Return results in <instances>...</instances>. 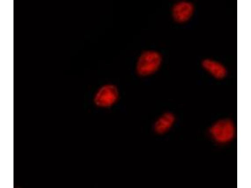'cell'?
<instances>
[{
    "mask_svg": "<svg viewBox=\"0 0 251 188\" xmlns=\"http://www.w3.org/2000/svg\"><path fill=\"white\" fill-rule=\"evenodd\" d=\"M175 121L174 115L171 112L163 113L155 121L153 125L155 131L159 134L167 132L173 126Z\"/></svg>",
    "mask_w": 251,
    "mask_h": 188,
    "instance_id": "obj_5",
    "label": "cell"
},
{
    "mask_svg": "<svg viewBox=\"0 0 251 188\" xmlns=\"http://www.w3.org/2000/svg\"><path fill=\"white\" fill-rule=\"evenodd\" d=\"M194 11V6L191 2L181 1L176 2L173 5L171 14L175 22L183 24L187 22L191 18Z\"/></svg>",
    "mask_w": 251,
    "mask_h": 188,
    "instance_id": "obj_4",
    "label": "cell"
},
{
    "mask_svg": "<svg viewBox=\"0 0 251 188\" xmlns=\"http://www.w3.org/2000/svg\"><path fill=\"white\" fill-rule=\"evenodd\" d=\"M210 132L215 141L220 143H226L231 141L234 137L235 126L231 120L222 119L212 125Z\"/></svg>",
    "mask_w": 251,
    "mask_h": 188,
    "instance_id": "obj_2",
    "label": "cell"
},
{
    "mask_svg": "<svg viewBox=\"0 0 251 188\" xmlns=\"http://www.w3.org/2000/svg\"><path fill=\"white\" fill-rule=\"evenodd\" d=\"M162 63L161 54L157 51L148 50L142 52L136 63L135 70L139 76L146 77L156 73Z\"/></svg>",
    "mask_w": 251,
    "mask_h": 188,
    "instance_id": "obj_1",
    "label": "cell"
},
{
    "mask_svg": "<svg viewBox=\"0 0 251 188\" xmlns=\"http://www.w3.org/2000/svg\"><path fill=\"white\" fill-rule=\"evenodd\" d=\"M202 65L203 69L209 74L217 79L223 78L227 73V69L222 64L212 59L204 60L202 62Z\"/></svg>",
    "mask_w": 251,
    "mask_h": 188,
    "instance_id": "obj_6",
    "label": "cell"
},
{
    "mask_svg": "<svg viewBox=\"0 0 251 188\" xmlns=\"http://www.w3.org/2000/svg\"><path fill=\"white\" fill-rule=\"evenodd\" d=\"M119 97L117 88L111 84L101 86L96 92L94 100L97 106L101 107L112 106L117 101Z\"/></svg>",
    "mask_w": 251,
    "mask_h": 188,
    "instance_id": "obj_3",
    "label": "cell"
}]
</instances>
